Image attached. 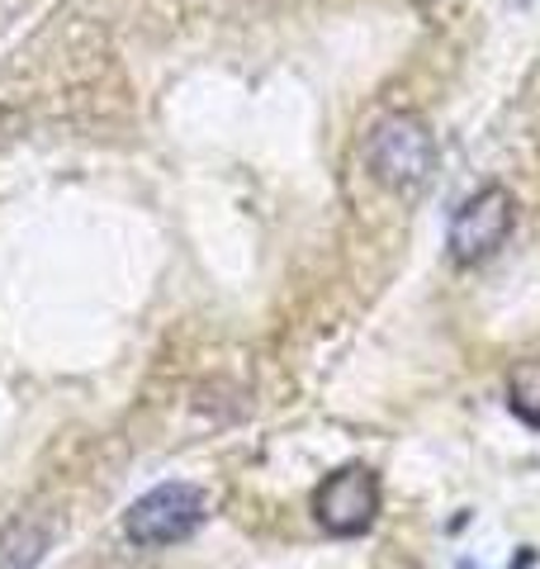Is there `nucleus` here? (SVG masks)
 I'll list each match as a JSON object with an SVG mask.
<instances>
[{"mask_svg": "<svg viewBox=\"0 0 540 569\" xmlns=\"http://www.w3.org/2000/svg\"><path fill=\"white\" fill-rule=\"evenodd\" d=\"M366 167L393 194H418L437 171V138L418 114H389L366 138Z\"/></svg>", "mask_w": 540, "mask_h": 569, "instance_id": "nucleus-1", "label": "nucleus"}, {"mask_svg": "<svg viewBox=\"0 0 540 569\" xmlns=\"http://www.w3.org/2000/svg\"><path fill=\"white\" fill-rule=\"evenodd\" d=\"M512 223H517V200L508 186H483L464 200L456 213H450V228H446V252L456 266H479L489 261L502 242L512 238Z\"/></svg>", "mask_w": 540, "mask_h": 569, "instance_id": "nucleus-2", "label": "nucleus"}, {"mask_svg": "<svg viewBox=\"0 0 540 569\" xmlns=\"http://www.w3.org/2000/svg\"><path fill=\"white\" fill-rule=\"evenodd\" d=\"M204 493L186 485V479H171V485H157L138 498V503L123 512V531L129 541L142 550H157V546H176L200 531L204 522Z\"/></svg>", "mask_w": 540, "mask_h": 569, "instance_id": "nucleus-3", "label": "nucleus"}, {"mask_svg": "<svg viewBox=\"0 0 540 569\" xmlns=\"http://www.w3.org/2000/svg\"><path fill=\"white\" fill-rule=\"evenodd\" d=\"M380 475H374L370 466H341L332 470L322 485L313 489V518L318 527L328 531V537H366V531L374 527V518H380Z\"/></svg>", "mask_w": 540, "mask_h": 569, "instance_id": "nucleus-4", "label": "nucleus"}, {"mask_svg": "<svg viewBox=\"0 0 540 569\" xmlns=\"http://www.w3.org/2000/svg\"><path fill=\"white\" fill-rule=\"evenodd\" d=\"M48 556V527L20 518L0 531V569H33Z\"/></svg>", "mask_w": 540, "mask_h": 569, "instance_id": "nucleus-5", "label": "nucleus"}, {"mask_svg": "<svg viewBox=\"0 0 540 569\" xmlns=\"http://www.w3.org/2000/svg\"><path fill=\"white\" fill-rule=\"evenodd\" d=\"M508 403H512V413L527 422V427H540V356H531V361H521L512 370Z\"/></svg>", "mask_w": 540, "mask_h": 569, "instance_id": "nucleus-6", "label": "nucleus"}]
</instances>
